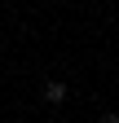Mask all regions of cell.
Returning a JSON list of instances; mask_svg holds the SVG:
<instances>
[{
  "mask_svg": "<svg viewBox=\"0 0 119 123\" xmlns=\"http://www.w3.org/2000/svg\"><path fill=\"white\" fill-rule=\"evenodd\" d=\"M40 97L49 101V105H62V101L71 97V88H66L62 79H44V88H40Z\"/></svg>",
  "mask_w": 119,
  "mask_h": 123,
  "instance_id": "obj_1",
  "label": "cell"
}]
</instances>
